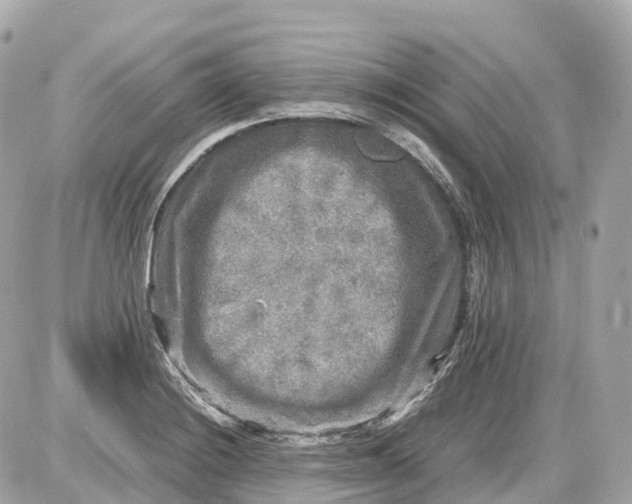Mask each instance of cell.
<instances>
[{"label":"cell","mask_w":632,"mask_h":504,"mask_svg":"<svg viewBox=\"0 0 632 504\" xmlns=\"http://www.w3.org/2000/svg\"><path fill=\"white\" fill-rule=\"evenodd\" d=\"M382 133L410 153L443 188L456 192L452 176L421 138L399 124L385 125Z\"/></svg>","instance_id":"1"}]
</instances>
